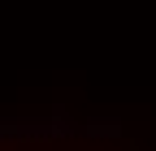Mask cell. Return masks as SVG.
Listing matches in <instances>:
<instances>
[{
	"mask_svg": "<svg viewBox=\"0 0 156 151\" xmlns=\"http://www.w3.org/2000/svg\"><path fill=\"white\" fill-rule=\"evenodd\" d=\"M83 138H95V143H117L122 138V121H108V117H95V121H83L78 125Z\"/></svg>",
	"mask_w": 156,
	"mask_h": 151,
	"instance_id": "1",
	"label": "cell"
},
{
	"mask_svg": "<svg viewBox=\"0 0 156 151\" xmlns=\"http://www.w3.org/2000/svg\"><path fill=\"white\" fill-rule=\"evenodd\" d=\"M104 151H122V147H104Z\"/></svg>",
	"mask_w": 156,
	"mask_h": 151,
	"instance_id": "2",
	"label": "cell"
}]
</instances>
